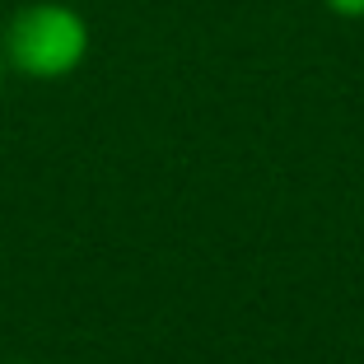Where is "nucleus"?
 Wrapping results in <instances>:
<instances>
[{
    "instance_id": "f257e3e1",
    "label": "nucleus",
    "mask_w": 364,
    "mask_h": 364,
    "mask_svg": "<svg viewBox=\"0 0 364 364\" xmlns=\"http://www.w3.org/2000/svg\"><path fill=\"white\" fill-rule=\"evenodd\" d=\"M94 28L70 0H23L0 23V56L5 70L33 85L70 80L89 61Z\"/></svg>"
},
{
    "instance_id": "f03ea898",
    "label": "nucleus",
    "mask_w": 364,
    "mask_h": 364,
    "mask_svg": "<svg viewBox=\"0 0 364 364\" xmlns=\"http://www.w3.org/2000/svg\"><path fill=\"white\" fill-rule=\"evenodd\" d=\"M322 10L336 19H364V0H322Z\"/></svg>"
},
{
    "instance_id": "7ed1b4c3",
    "label": "nucleus",
    "mask_w": 364,
    "mask_h": 364,
    "mask_svg": "<svg viewBox=\"0 0 364 364\" xmlns=\"http://www.w3.org/2000/svg\"><path fill=\"white\" fill-rule=\"evenodd\" d=\"M5 75H10V70H5V56H0V85H5Z\"/></svg>"
},
{
    "instance_id": "20e7f679",
    "label": "nucleus",
    "mask_w": 364,
    "mask_h": 364,
    "mask_svg": "<svg viewBox=\"0 0 364 364\" xmlns=\"http://www.w3.org/2000/svg\"><path fill=\"white\" fill-rule=\"evenodd\" d=\"M10 364H33V360H10Z\"/></svg>"
}]
</instances>
